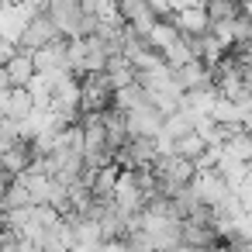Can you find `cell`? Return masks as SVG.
Instances as JSON below:
<instances>
[{
  "instance_id": "ba28073f",
  "label": "cell",
  "mask_w": 252,
  "mask_h": 252,
  "mask_svg": "<svg viewBox=\"0 0 252 252\" xmlns=\"http://www.w3.org/2000/svg\"><path fill=\"white\" fill-rule=\"evenodd\" d=\"M107 80H111V87H114V94L118 90H125V87H131V83H138V69H135V63L128 59V56H111V63H107Z\"/></svg>"
},
{
  "instance_id": "277c9868",
  "label": "cell",
  "mask_w": 252,
  "mask_h": 252,
  "mask_svg": "<svg viewBox=\"0 0 252 252\" xmlns=\"http://www.w3.org/2000/svg\"><path fill=\"white\" fill-rule=\"evenodd\" d=\"M35 69H38L42 76L73 73V66H69V38H59V42H52L49 49L35 52Z\"/></svg>"
},
{
  "instance_id": "30bf717a",
  "label": "cell",
  "mask_w": 252,
  "mask_h": 252,
  "mask_svg": "<svg viewBox=\"0 0 252 252\" xmlns=\"http://www.w3.org/2000/svg\"><path fill=\"white\" fill-rule=\"evenodd\" d=\"M224 156H231L235 162H245V166H252V131H245V128H235L231 131V138L224 142V149H221Z\"/></svg>"
},
{
  "instance_id": "6da1fadb",
  "label": "cell",
  "mask_w": 252,
  "mask_h": 252,
  "mask_svg": "<svg viewBox=\"0 0 252 252\" xmlns=\"http://www.w3.org/2000/svg\"><path fill=\"white\" fill-rule=\"evenodd\" d=\"M38 11L28 4V0H11L7 7H0V42H11V45H21L32 18Z\"/></svg>"
},
{
  "instance_id": "8fae6325",
  "label": "cell",
  "mask_w": 252,
  "mask_h": 252,
  "mask_svg": "<svg viewBox=\"0 0 252 252\" xmlns=\"http://www.w3.org/2000/svg\"><path fill=\"white\" fill-rule=\"evenodd\" d=\"M173 156L197 162V159H204V156H207V142L193 131V135H187V138H176V142H173Z\"/></svg>"
},
{
  "instance_id": "8992f818",
  "label": "cell",
  "mask_w": 252,
  "mask_h": 252,
  "mask_svg": "<svg viewBox=\"0 0 252 252\" xmlns=\"http://www.w3.org/2000/svg\"><path fill=\"white\" fill-rule=\"evenodd\" d=\"M169 21L176 25V32H180L183 38H204V35L211 32V21H207V11H204V4H200V7H193V11L173 14Z\"/></svg>"
},
{
  "instance_id": "7a4b0ae2",
  "label": "cell",
  "mask_w": 252,
  "mask_h": 252,
  "mask_svg": "<svg viewBox=\"0 0 252 252\" xmlns=\"http://www.w3.org/2000/svg\"><path fill=\"white\" fill-rule=\"evenodd\" d=\"M63 38V32H59V25L52 21V14L49 11H42V14H35L32 18V25H28V32H25V38H21V52H42V49H49L52 42H59Z\"/></svg>"
},
{
  "instance_id": "52a82bcc",
  "label": "cell",
  "mask_w": 252,
  "mask_h": 252,
  "mask_svg": "<svg viewBox=\"0 0 252 252\" xmlns=\"http://www.w3.org/2000/svg\"><path fill=\"white\" fill-rule=\"evenodd\" d=\"M114 107L121 114H138V111H152L156 104H152V97H149V90L142 83H131V87H125V90L114 94Z\"/></svg>"
},
{
  "instance_id": "9c48e42d",
  "label": "cell",
  "mask_w": 252,
  "mask_h": 252,
  "mask_svg": "<svg viewBox=\"0 0 252 252\" xmlns=\"http://www.w3.org/2000/svg\"><path fill=\"white\" fill-rule=\"evenodd\" d=\"M7 76H11V87H14V90H28V83L38 76L35 56H32V52H18V56L11 59V66H7Z\"/></svg>"
},
{
  "instance_id": "7c38bea8",
  "label": "cell",
  "mask_w": 252,
  "mask_h": 252,
  "mask_svg": "<svg viewBox=\"0 0 252 252\" xmlns=\"http://www.w3.org/2000/svg\"><path fill=\"white\" fill-rule=\"evenodd\" d=\"M200 4H204V0H169V11L173 14H183V11H193Z\"/></svg>"
},
{
  "instance_id": "5b68a950",
  "label": "cell",
  "mask_w": 252,
  "mask_h": 252,
  "mask_svg": "<svg viewBox=\"0 0 252 252\" xmlns=\"http://www.w3.org/2000/svg\"><path fill=\"white\" fill-rule=\"evenodd\" d=\"M204 11H207V21H211V32H224L245 18V4L242 0H204Z\"/></svg>"
},
{
  "instance_id": "3957f363",
  "label": "cell",
  "mask_w": 252,
  "mask_h": 252,
  "mask_svg": "<svg viewBox=\"0 0 252 252\" xmlns=\"http://www.w3.org/2000/svg\"><path fill=\"white\" fill-rule=\"evenodd\" d=\"M193 187H197V193H200V200L211 207V211H218L221 204H228L231 197H235V190H231V183L218 173V169H204V173H197V180H193Z\"/></svg>"
}]
</instances>
